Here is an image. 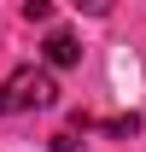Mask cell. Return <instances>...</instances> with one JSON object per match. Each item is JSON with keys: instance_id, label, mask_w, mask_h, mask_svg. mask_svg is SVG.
Segmentation results:
<instances>
[{"instance_id": "277c9868", "label": "cell", "mask_w": 146, "mask_h": 152, "mask_svg": "<svg viewBox=\"0 0 146 152\" xmlns=\"http://www.w3.org/2000/svg\"><path fill=\"white\" fill-rule=\"evenodd\" d=\"M134 129H140V117H134V111H128V117H111V123H105V134H134Z\"/></svg>"}, {"instance_id": "7a4b0ae2", "label": "cell", "mask_w": 146, "mask_h": 152, "mask_svg": "<svg viewBox=\"0 0 146 152\" xmlns=\"http://www.w3.org/2000/svg\"><path fill=\"white\" fill-rule=\"evenodd\" d=\"M41 58H47L53 70H70V64H82V47H76L70 29H53V35L41 41Z\"/></svg>"}, {"instance_id": "8992f818", "label": "cell", "mask_w": 146, "mask_h": 152, "mask_svg": "<svg viewBox=\"0 0 146 152\" xmlns=\"http://www.w3.org/2000/svg\"><path fill=\"white\" fill-rule=\"evenodd\" d=\"M53 152H76V134H53Z\"/></svg>"}, {"instance_id": "6da1fadb", "label": "cell", "mask_w": 146, "mask_h": 152, "mask_svg": "<svg viewBox=\"0 0 146 152\" xmlns=\"http://www.w3.org/2000/svg\"><path fill=\"white\" fill-rule=\"evenodd\" d=\"M53 99H58L53 76L41 70V64H23V70H12L6 88H0V111L18 117V111H41V105H53Z\"/></svg>"}, {"instance_id": "3957f363", "label": "cell", "mask_w": 146, "mask_h": 152, "mask_svg": "<svg viewBox=\"0 0 146 152\" xmlns=\"http://www.w3.org/2000/svg\"><path fill=\"white\" fill-rule=\"evenodd\" d=\"M23 18H35V23H47V18H53V0H23Z\"/></svg>"}, {"instance_id": "5b68a950", "label": "cell", "mask_w": 146, "mask_h": 152, "mask_svg": "<svg viewBox=\"0 0 146 152\" xmlns=\"http://www.w3.org/2000/svg\"><path fill=\"white\" fill-rule=\"evenodd\" d=\"M70 6H76V12H88V18H105V12H111V0H70Z\"/></svg>"}]
</instances>
